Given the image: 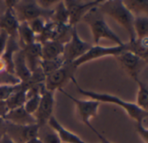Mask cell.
<instances>
[{"mask_svg":"<svg viewBox=\"0 0 148 143\" xmlns=\"http://www.w3.org/2000/svg\"><path fill=\"white\" fill-rule=\"evenodd\" d=\"M72 81L75 85L76 90L80 94L86 96V97H88L90 99L98 101L100 103L102 102V103H108V104H116L117 106L122 108L132 119L135 120L136 123H144L147 120L148 111L143 110L142 109L138 107L135 104L125 101L123 99H121L118 97H115V96H113L110 94L99 93V92H95V91H92L84 90L81 86H79L75 78H74L72 79Z\"/></svg>","mask_w":148,"mask_h":143,"instance_id":"obj_1","label":"cell"},{"mask_svg":"<svg viewBox=\"0 0 148 143\" xmlns=\"http://www.w3.org/2000/svg\"><path fill=\"white\" fill-rule=\"evenodd\" d=\"M87 22L91 29L93 39L95 45H99L100 40L108 39L114 43L116 46H123L124 42L110 28L108 24L103 18V14L97 7L91 9L82 18Z\"/></svg>","mask_w":148,"mask_h":143,"instance_id":"obj_2","label":"cell"},{"mask_svg":"<svg viewBox=\"0 0 148 143\" xmlns=\"http://www.w3.org/2000/svg\"><path fill=\"white\" fill-rule=\"evenodd\" d=\"M98 9L102 14L111 16L127 30L129 35V41H134L136 40L134 30V16L125 7L122 0L103 1L98 5Z\"/></svg>","mask_w":148,"mask_h":143,"instance_id":"obj_3","label":"cell"},{"mask_svg":"<svg viewBox=\"0 0 148 143\" xmlns=\"http://www.w3.org/2000/svg\"><path fill=\"white\" fill-rule=\"evenodd\" d=\"M14 10L19 22H29V21L39 17H42L45 19L47 22H49L50 21V18L54 12V9H44L36 3V1L33 0L18 1V3L14 8Z\"/></svg>","mask_w":148,"mask_h":143,"instance_id":"obj_4","label":"cell"},{"mask_svg":"<svg viewBox=\"0 0 148 143\" xmlns=\"http://www.w3.org/2000/svg\"><path fill=\"white\" fill-rule=\"evenodd\" d=\"M72 27L66 24H58L49 21L42 32L36 36V42L43 43L46 41H57L66 44L69 41L72 34Z\"/></svg>","mask_w":148,"mask_h":143,"instance_id":"obj_5","label":"cell"},{"mask_svg":"<svg viewBox=\"0 0 148 143\" xmlns=\"http://www.w3.org/2000/svg\"><path fill=\"white\" fill-rule=\"evenodd\" d=\"M75 68L72 63H64L59 69L47 75L44 81L45 88L49 91H56L75 78Z\"/></svg>","mask_w":148,"mask_h":143,"instance_id":"obj_6","label":"cell"},{"mask_svg":"<svg viewBox=\"0 0 148 143\" xmlns=\"http://www.w3.org/2000/svg\"><path fill=\"white\" fill-rule=\"evenodd\" d=\"M41 100L36 111L34 113L36 123L39 127L48 124L49 118L52 117L55 105V91H49L45 88L44 83L40 86Z\"/></svg>","mask_w":148,"mask_h":143,"instance_id":"obj_7","label":"cell"},{"mask_svg":"<svg viewBox=\"0 0 148 143\" xmlns=\"http://www.w3.org/2000/svg\"><path fill=\"white\" fill-rule=\"evenodd\" d=\"M91 47V44L82 41L80 38L76 27H74L72 28V34L69 41L64 45V50L62 54L64 63H73L75 60L82 57Z\"/></svg>","mask_w":148,"mask_h":143,"instance_id":"obj_8","label":"cell"},{"mask_svg":"<svg viewBox=\"0 0 148 143\" xmlns=\"http://www.w3.org/2000/svg\"><path fill=\"white\" fill-rule=\"evenodd\" d=\"M126 51V44L123 46H114V47H102L99 45L92 46L82 57L75 60L72 64L75 68H78L82 64L87 62L101 59L107 56H118L122 52Z\"/></svg>","mask_w":148,"mask_h":143,"instance_id":"obj_9","label":"cell"},{"mask_svg":"<svg viewBox=\"0 0 148 143\" xmlns=\"http://www.w3.org/2000/svg\"><path fill=\"white\" fill-rule=\"evenodd\" d=\"M69 11V25L72 28L76 27L77 23L83 18V16L93 8L101 4L103 0L95 1H77V0H66L63 1Z\"/></svg>","mask_w":148,"mask_h":143,"instance_id":"obj_10","label":"cell"},{"mask_svg":"<svg viewBox=\"0 0 148 143\" xmlns=\"http://www.w3.org/2000/svg\"><path fill=\"white\" fill-rule=\"evenodd\" d=\"M58 91H61L62 94H64V96H66L71 101L74 102V104H75V106L77 108L78 114H79L82 121L83 122V123L85 125L88 126L90 124L89 119L92 118V117H97L98 108H99V106L101 104L100 102L93 100V99L81 100V99L75 98V97L71 96L67 91H65L63 89H60Z\"/></svg>","mask_w":148,"mask_h":143,"instance_id":"obj_11","label":"cell"},{"mask_svg":"<svg viewBox=\"0 0 148 143\" xmlns=\"http://www.w3.org/2000/svg\"><path fill=\"white\" fill-rule=\"evenodd\" d=\"M115 58L119 61L121 66L126 71L127 74L132 77L134 80L139 79V73L144 69L145 66L147 64V61L128 51L122 52Z\"/></svg>","mask_w":148,"mask_h":143,"instance_id":"obj_12","label":"cell"},{"mask_svg":"<svg viewBox=\"0 0 148 143\" xmlns=\"http://www.w3.org/2000/svg\"><path fill=\"white\" fill-rule=\"evenodd\" d=\"M40 127L37 124L20 126L7 122L6 135L16 143H25L28 141L38 137Z\"/></svg>","mask_w":148,"mask_h":143,"instance_id":"obj_13","label":"cell"},{"mask_svg":"<svg viewBox=\"0 0 148 143\" xmlns=\"http://www.w3.org/2000/svg\"><path fill=\"white\" fill-rule=\"evenodd\" d=\"M19 22L16 16L14 9L6 8L4 13L0 17V28L4 31L9 37L17 40V28Z\"/></svg>","mask_w":148,"mask_h":143,"instance_id":"obj_14","label":"cell"},{"mask_svg":"<svg viewBox=\"0 0 148 143\" xmlns=\"http://www.w3.org/2000/svg\"><path fill=\"white\" fill-rule=\"evenodd\" d=\"M3 119L10 123L15 124V125H20V126H28V125L37 124L33 115L29 114L25 110L23 106L20 107V108L14 109V110H8L7 114L3 117Z\"/></svg>","mask_w":148,"mask_h":143,"instance_id":"obj_15","label":"cell"},{"mask_svg":"<svg viewBox=\"0 0 148 143\" xmlns=\"http://www.w3.org/2000/svg\"><path fill=\"white\" fill-rule=\"evenodd\" d=\"M24 59L28 68L32 73L39 67L40 61L42 60V45L41 43L35 42L29 45L23 49Z\"/></svg>","mask_w":148,"mask_h":143,"instance_id":"obj_16","label":"cell"},{"mask_svg":"<svg viewBox=\"0 0 148 143\" xmlns=\"http://www.w3.org/2000/svg\"><path fill=\"white\" fill-rule=\"evenodd\" d=\"M48 125L57 133V135L59 136L61 139L62 143H88L84 142L83 140H82L75 134L65 129L54 116H52L49 118L48 122Z\"/></svg>","mask_w":148,"mask_h":143,"instance_id":"obj_17","label":"cell"},{"mask_svg":"<svg viewBox=\"0 0 148 143\" xmlns=\"http://www.w3.org/2000/svg\"><path fill=\"white\" fill-rule=\"evenodd\" d=\"M20 47L18 44V41L15 38H11L9 37L7 43H6V47L5 50L3 54V55L1 56V60L4 63L5 65V68H6V72L10 73V74H14V62H13V58L14 55L16 52H18L20 50Z\"/></svg>","mask_w":148,"mask_h":143,"instance_id":"obj_18","label":"cell"},{"mask_svg":"<svg viewBox=\"0 0 148 143\" xmlns=\"http://www.w3.org/2000/svg\"><path fill=\"white\" fill-rule=\"evenodd\" d=\"M13 62L15 76L20 80L21 83H27L31 77V72L27 66L22 49H20L18 52L15 54Z\"/></svg>","mask_w":148,"mask_h":143,"instance_id":"obj_19","label":"cell"},{"mask_svg":"<svg viewBox=\"0 0 148 143\" xmlns=\"http://www.w3.org/2000/svg\"><path fill=\"white\" fill-rule=\"evenodd\" d=\"M29 85L25 83H21L18 88L7 98L5 101L8 110L23 107L27 100V91Z\"/></svg>","mask_w":148,"mask_h":143,"instance_id":"obj_20","label":"cell"},{"mask_svg":"<svg viewBox=\"0 0 148 143\" xmlns=\"http://www.w3.org/2000/svg\"><path fill=\"white\" fill-rule=\"evenodd\" d=\"M42 45V60H55L62 56L64 44L57 41H46Z\"/></svg>","mask_w":148,"mask_h":143,"instance_id":"obj_21","label":"cell"},{"mask_svg":"<svg viewBox=\"0 0 148 143\" xmlns=\"http://www.w3.org/2000/svg\"><path fill=\"white\" fill-rule=\"evenodd\" d=\"M17 41L21 49L36 42V35L33 33L27 22H19L17 28Z\"/></svg>","mask_w":148,"mask_h":143,"instance_id":"obj_22","label":"cell"},{"mask_svg":"<svg viewBox=\"0 0 148 143\" xmlns=\"http://www.w3.org/2000/svg\"><path fill=\"white\" fill-rule=\"evenodd\" d=\"M147 38L143 40H135L126 44V51L131 52L147 62L148 42Z\"/></svg>","mask_w":148,"mask_h":143,"instance_id":"obj_23","label":"cell"},{"mask_svg":"<svg viewBox=\"0 0 148 143\" xmlns=\"http://www.w3.org/2000/svg\"><path fill=\"white\" fill-rule=\"evenodd\" d=\"M123 3L134 16L148 15L147 0H125Z\"/></svg>","mask_w":148,"mask_h":143,"instance_id":"obj_24","label":"cell"},{"mask_svg":"<svg viewBox=\"0 0 148 143\" xmlns=\"http://www.w3.org/2000/svg\"><path fill=\"white\" fill-rule=\"evenodd\" d=\"M134 30L136 40L148 38V16H138L134 19Z\"/></svg>","mask_w":148,"mask_h":143,"instance_id":"obj_25","label":"cell"},{"mask_svg":"<svg viewBox=\"0 0 148 143\" xmlns=\"http://www.w3.org/2000/svg\"><path fill=\"white\" fill-rule=\"evenodd\" d=\"M69 11L64 4L63 1H59L54 9L53 15L50 18V21L58 24H66L69 25Z\"/></svg>","mask_w":148,"mask_h":143,"instance_id":"obj_26","label":"cell"},{"mask_svg":"<svg viewBox=\"0 0 148 143\" xmlns=\"http://www.w3.org/2000/svg\"><path fill=\"white\" fill-rule=\"evenodd\" d=\"M138 86V93H137V102H136V105L138 107H140V109H142L145 111H148V89L147 85L143 83L142 81H140L139 79L134 80Z\"/></svg>","mask_w":148,"mask_h":143,"instance_id":"obj_27","label":"cell"},{"mask_svg":"<svg viewBox=\"0 0 148 143\" xmlns=\"http://www.w3.org/2000/svg\"><path fill=\"white\" fill-rule=\"evenodd\" d=\"M63 64H64V60L62 56L55 60H42L40 61L39 66L42 69L44 75L47 76L51 73L59 69Z\"/></svg>","mask_w":148,"mask_h":143,"instance_id":"obj_28","label":"cell"},{"mask_svg":"<svg viewBox=\"0 0 148 143\" xmlns=\"http://www.w3.org/2000/svg\"><path fill=\"white\" fill-rule=\"evenodd\" d=\"M38 137L42 143H62L57 133L49 126V128H46V125L40 127Z\"/></svg>","mask_w":148,"mask_h":143,"instance_id":"obj_29","label":"cell"},{"mask_svg":"<svg viewBox=\"0 0 148 143\" xmlns=\"http://www.w3.org/2000/svg\"><path fill=\"white\" fill-rule=\"evenodd\" d=\"M40 100H41L40 91H33L27 97V100L23 105V108L29 114L34 115V113L36 111L39 106Z\"/></svg>","mask_w":148,"mask_h":143,"instance_id":"obj_30","label":"cell"},{"mask_svg":"<svg viewBox=\"0 0 148 143\" xmlns=\"http://www.w3.org/2000/svg\"><path fill=\"white\" fill-rule=\"evenodd\" d=\"M20 80L13 74L4 72H0V85H19Z\"/></svg>","mask_w":148,"mask_h":143,"instance_id":"obj_31","label":"cell"},{"mask_svg":"<svg viewBox=\"0 0 148 143\" xmlns=\"http://www.w3.org/2000/svg\"><path fill=\"white\" fill-rule=\"evenodd\" d=\"M46 22H47V21L45 19H43L42 17H39V18H36L34 20L29 21L28 23H29V28H31V30L33 31V33L36 36V35H40L42 32V30H43V28H44V27L46 25Z\"/></svg>","mask_w":148,"mask_h":143,"instance_id":"obj_32","label":"cell"},{"mask_svg":"<svg viewBox=\"0 0 148 143\" xmlns=\"http://www.w3.org/2000/svg\"><path fill=\"white\" fill-rule=\"evenodd\" d=\"M19 85H0V101H6L7 98L18 88Z\"/></svg>","mask_w":148,"mask_h":143,"instance_id":"obj_33","label":"cell"},{"mask_svg":"<svg viewBox=\"0 0 148 143\" xmlns=\"http://www.w3.org/2000/svg\"><path fill=\"white\" fill-rule=\"evenodd\" d=\"M137 131L144 143L148 142V129L144 123H137Z\"/></svg>","mask_w":148,"mask_h":143,"instance_id":"obj_34","label":"cell"},{"mask_svg":"<svg viewBox=\"0 0 148 143\" xmlns=\"http://www.w3.org/2000/svg\"><path fill=\"white\" fill-rule=\"evenodd\" d=\"M59 3L58 0H37L36 3L44 9H51L50 8L56 5Z\"/></svg>","mask_w":148,"mask_h":143,"instance_id":"obj_35","label":"cell"},{"mask_svg":"<svg viewBox=\"0 0 148 143\" xmlns=\"http://www.w3.org/2000/svg\"><path fill=\"white\" fill-rule=\"evenodd\" d=\"M8 38H9L8 35L4 31L1 30L0 31V58H1V56L3 55V54L4 50H5Z\"/></svg>","mask_w":148,"mask_h":143,"instance_id":"obj_36","label":"cell"},{"mask_svg":"<svg viewBox=\"0 0 148 143\" xmlns=\"http://www.w3.org/2000/svg\"><path fill=\"white\" fill-rule=\"evenodd\" d=\"M88 127V128H89V129H91V130H92V131H93V132L97 136V137H98V138L100 139V141H101V143H112V142H110L107 138H105L102 135H101V134H100V133H99V132H98V131H97V130H96V129L92 126V124H91V123H90Z\"/></svg>","mask_w":148,"mask_h":143,"instance_id":"obj_37","label":"cell"},{"mask_svg":"<svg viewBox=\"0 0 148 143\" xmlns=\"http://www.w3.org/2000/svg\"><path fill=\"white\" fill-rule=\"evenodd\" d=\"M6 128H7V122L0 117V139L1 137L6 134Z\"/></svg>","mask_w":148,"mask_h":143,"instance_id":"obj_38","label":"cell"},{"mask_svg":"<svg viewBox=\"0 0 148 143\" xmlns=\"http://www.w3.org/2000/svg\"><path fill=\"white\" fill-rule=\"evenodd\" d=\"M8 112V108L6 106L5 101H0V117H4V116L7 114Z\"/></svg>","mask_w":148,"mask_h":143,"instance_id":"obj_39","label":"cell"},{"mask_svg":"<svg viewBox=\"0 0 148 143\" xmlns=\"http://www.w3.org/2000/svg\"><path fill=\"white\" fill-rule=\"evenodd\" d=\"M17 3H18V1H16V0H7V1H4L6 8H12V9L15 8V6L16 5Z\"/></svg>","mask_w":148,"mask_h":143,"instance_id":"obj_40","label":"cell"},{"mask_svg":"<svg viewBox=\"0 0 148 143\" xmlns=\"http://www.w3.org/2000/svg\"><path fill=\"white\" fill-rule=\"evenodd\" d=\"M0 143H16L14 141H12L6 134L3 135L1 139H0Z\"/></svg>","mask_w":148,"mask_h":143,"instance_id":"obj_41","label":"cell"},{"mask_svg":"<svg viewBox=\"0 0 148 143\" xmlns=\"http://www.w3.org/2000/svg\"><path fill=\"white\" fill-rule=\"evenodd\" d=\"M25 143H42V141L40 140V138H39V137H36V138H33V139H31V140L28 141L27 142H25Z\"/></svg>","mask_w":148,"mask_h":143,"instance_id":"obj_42","label":"cell"},{"mask_svg":"<svg viewBox=\"0 0 148 143\" xmlns=\"http://www.w3.org/2000/svg\"><path fill=\"white\" fill-rule=\"evenodd\" d=\"M4 71H6L5 65H4V63L0 59V72H4Z\"/></svg>","mask_w":148,"mask_h":143,"instance_id":"obj_43","label":"cell"}]
</instances>
